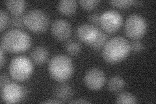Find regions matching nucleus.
Here are the masks:
<instances>
[{
    "label": "nucleus",
    "mask_w": 156,
    "mask_h": 104,
    "mask_svg": "<svg viewBox=\"0 0 156 104\" xmlns=\"http://www.w3.org/2000/svg\"><path fill=\"white\" fill-rule=\"evenodd\" d=\"M130 50L129 42L124 37L117 36L106 42L103 48L102 56L107 63H117L128 57Z\"/></svg>",
    "instance_id": "f257e3e1"
},
{
    "label": "nucleus",
    "mask_w": 156,
    "mask_h": 104,
    "mask_svg": "<svg viewBox=\"0 0 156 104\" xmlns=\"http://www.w3.org/2000/svg\"><path fill=\"white\" fill-rule=\"evenodd\" d=\"M31 39L29 34L19 29H13L5 33L2 38V48L9 52L17 53L30 48Z\"/></svg>",
    "instance_id": "f03ea898"
},
{
    "label": "nucleus",
    "mask_w": 156,
    "mask_h": 104,
    "mask_svg": "<svg viewBox=\"0 0 156 104\" xmlns=\"http://www.w3.org/2000/svg\"><path fill=\"white\" fill-rule=\"evenodd\" d=\"M49 72L57 81L64 82L69 80L74 72V65L70 57L62 54L53 56L49 63Z\"/></svg>",
    "instance_id": "7ed1b4c3"
},
{
    "label": "nucleus",
    "mask_w": 156,
    "mask_h": 104,
    "mask_svg": "<svg viewBox=\"0 0 156 104\" xmlns=\"http://www.w3.org/2000/svg\"><path fill=\"white\" fill-rule=\"evenodd\" d=\"M33 70L30 59L26 56L14 57L9 64V73L11 77L18 81H25L31 76Z\"/></svg>",
    "instance_id": "20e7f679"
},
{
    "label": "nucleus",
    "mask_w": 156,
    "mask_h": 104,
    "mask_svg": "<svg viewBox=\"0 0 156 104\" xmlns=\"http://www.w3.org/2000/svg\"><path fill=\"white\" fill-rule=\"evenodd\" d=\"M23 23L29 30L34 33H42L48 28L49 18L41 9H32L23 16Z\"/></svg>",
    "instance_id": "39448f33"
},
{
    "label": "nucleus",
    "mask_w": 156,
    "mask_h": 104,
    "mask_svg": "<svg viewBox=\"0 0 156 104\" xmlns=\"http://www.w3.org/2000/svg\"><path fill=\"white\" fill-rule=\"evenodd\" d=\"M147 23L146 20L139 14H133L127 18L125 23V31L127 36L131 39L142 38L146 31Z\"/></svg>",
    "instance_id": "423d86ee"
},
{
    "label": "nucleus",
    "mask_w": 156,
    "mask_h": 104,
    "mask_svg": "<svg viewBox=\"0 0 156 104\" xmlns=\"http://www.w3.org/2000/svg\"><path fill=\"white\" fill-rule=\"evenodd\" d=\"M100 24L104 30L107 33H113L120 28L122 24V17L119 12L108 10L100 15Z\"/></svg>",
    "instance_id": "0eeeda50"
},
{
    "label": "nucleus",
    "mask_w": 156,
    "mask_h": 104,
    "mask_svg": "<svg viewBox=\"0 0 156 104\" xmlns=\"http://www.w3.org/2000/svg\"><path fill=\"white\" fill-rule=\"evenodd\" d=\"M26 88L16 83H9L2 88V98L7 103H18L26 95Z\"/></svg>",
    "instance_id": "6e6552de"
},
{
    "label": "nucleus",
    "mask_w": 156,
    "mask_h": 104,
    "mask_svg": "<svg viewBox=\"0 0 156 104\" xmlns=\"http://www.w3.org/2000/svg\"><path fill=\"white\" fill-rule=\"evenodd\" d=\"M84 81L87 87L90 90L98 91L105 84V74L99 68H91L86 73Z\"/></svg>",
    "instance_id": "1a4fd4ad"
},
{
    "label": "nucleus",
    "mask_w": 156,
    "mask_h": 104,
    "mask_svg": "<svg viewBox=\"0 0 156 104\" xmlns=\"http://www.w3.org/2000/svg\"><path fill=\"white\" fill-rule=\"evenodd\" d=\"M51 33L58 41H65L69 38L72 32L70 23L64 19H57L51 25Z\"/></svg>",
    "instance_id": "9d476101"
},
{
    "label": "nucleus",
    "mask_w": 156,
    "mask_h": 104,
    "mask_svg": "<svg viewBox=\"0 0 156 104\" xmlns=\"http://www.w3.org/2000/svg\"><path fill=\"white\" fill-rule=\"evenodd\" d=\"M100 31V29L94 25L85 23L80 25L77 28L76 36L80 41L89 45L94 41Z\"/></svg>",
    "instance_id": "9b49d317"
},
{
    "label": "nucleus",
    "mask_w": 156,
    "mask_h": 104,
    "mask_svg": "<svg viewBox=\"0 0 156 104\" xmlns=\"http://www.w3.org/2000/svg\"><path fill=\"white\" fill-rule=\"evenodd\" d=\"M53 95L57 100L62 102L68 100L73 96L72 88L66 84H61L55 87L53 90Z\"/></svg>",
    "instance_id": "f8f14e48"
},
{
    "label": "nucleus",
    "mask_w": 156,
    "mask_h": 104,
    "mask_svg": "<svg viewBox=\"0 0 156 104\" xmlns=\"http://www.w3.org/2000/svg\"><path fill=\"white\" fill-rule=\"evenodd\" d=\"M32 60L37 64L44 63L48 57V51L43 46H37L33 49L31 53Z\"/></svg>",
    "instance_id": "ddd939ff"
},
{
    "label": "nucleus",
    "mask_w": 156,
    "mask_h": 104,
    "mask_svg": "<svg viewBox=\"0 0 156 104\" xmlns=\"http://www.w3.org/2000/svg\"><path fill=\"white\" fill-rule=\"evenodd\" d=\"M77 3L74 0H64L58 4V9L59 12L65 15H71L76 10Z\"/></svg>",
    "instance_id": "4468645a"
},
{
    "label": "nucleus",
    "mask_w": 156,
    "mask_h": 104,
    "mask_svg": "<svg viewBox=\"0 0 156 104\" xmlns=\"http://www.w3.org/2000/svg\"><path fill=\"white\" fill-rule=\"evenodd\" d=\"M6 6L10 13L14 16H20L23 13L26 7V2L22 0L19 1H11L6 2Z\"/></svg>",
    "instance_id": "2eb2a0df"
},
{
    "label": "nucleus",
    "mask_w": 156,
    "mask_h": 104,
    "mask_svg": "<svg viewBox=\"0 0 156 104\" xmlns=\"http://www.w3.org/2000/svg\"><path fill=\"white\" fill-rule=\"evenodd\" d=\"M125 85V82L120 76H113L108 81V88L111 92H117L121 91Z\"/></svg>",
    "instance_id": "dca6fc26"
},
{
    "label": "nucleus",
    "mask_w": 156,
    "mask_h": 104,
    "mask_svg": "<svg viewBox=\"0 0 156 104\" xmlns=\"http://www.w3.org/2000/svg\"><path fill=\"white\" fill-rule=\"evenodd\" d=\"M107 34L100 31L98 34L94 41L89 44V46L94 49H100L101 48H104L105 44L107 42Z\"/></svg>",
    "instance_id": "f3484780"
},
{
    "label": "nucleus",
    "mask_w": 156,
    "mask_h": 104,
    "mask_svg": "<svg viewBox=\"0 0 156 104\" xmlns=\"http://www.w3.org/2000/svg\"><path fill=\"white\" fill-rule=\"evenodd\" d=\"M116 102L117 103H136V99L131 93L124 92L117 96Z\"/></svg>",
    "instance_id": "a211bd4d"
},
{
    "label": "nucleus",
    "mask_w": 156,
    "mask_h": 104,
    "mask_svg": "<svg viewBox=\"0 0 156 104\" xmlns=\"http://www.w3.org/2000/svg\"><path fill=\"white\" fill-rule=\"evenodd\" d=\"M66 51L71 56H76L81 51L80 44L75 41H69L65 44Z\"/></svg>",
    "instance_id": "6ab92c4d"
},
{
    "label": "nucleus",
    "mask_w": 156,
    "mask_h": 104,
    "mask_svg": "<svg viewBox=\"0 0 156 104\" xmlns=\"http://www.w3.org/2000/svg\"><path fill=\"white\" fill-rule=\"evenodd\" d=\"M100 3L99 1H96V0H89V1H80V5L85 10H92L94 9L98 3Z\"/></svg>",
    "instance_id": "aec40b11"
},
{
    "label": "nucleus",
    "mask_w": 156,
    "mask_h": 104,
    "mask_svg": "<svg viewBox=\"0 0 156 104\" xmlns=\"http://www.w3.org/2000/svg\"><path fill=\"white\" fill-rule=\"evenodd\" d=\"M110 3L113 6L119 8H126L133 4V1L130 0H122V1H111Z\"/></svg>",
    "instance_id": "412c9836"
},
{
    "label": "nucleus",
    "mask_w": 156,
    "mask_h": 104,
    "mask_svg": "<svg viewBox=\"0 0 156 104\" xmlns=\"http://www.w3.org/2000/svg\"><path fill=\"white\" fill-rule=\"evenodd\" d=\"M11 24L13 27L16 28H22L25 26L23 23V16L22 17L20 16H14L11 20Z\"/></svg>",
    "instance_id": "4be33fe9"
},
{
    "label": "nucleus",
    "mask_w": 156,
    "mask_h": 104,
    "mask_svg": "<svg viewBox=\"0 0 156 104\" xmlns=\"http://www.w3.org/2000/svg\"><path fill=\"white\" fill-rule=\"evenodd\" d=\"M0 18H1V25H0V28H1V31H3L5 28H6L9 23L8 15L3 10H1V11H0Z\"/></svg>",
    "instance_id": "5701e85b"
},
{
    "label": "nucleus",
    "mask_w": 156,
    "mask_h": 104,
    "mask_svg": "<svg viewBox=\"0 0 156 104\" xmlns=\"http://www.w3.org/2000/svg\"><path fill=\"white\" fill-rule=\"evenodd\" d=\"M130 49L134 52H140L143 50V44L139 41H133L130 44Z\"/></svg>",
    "instance_id": "b1692460"
},
{
    "label": "nucleus",
    "mask_w": 156,
    "mask_h": 104,
    "mask_svg": "<svg viewBox=\"0 0 156 104\" xmlns=\"http://www.w3.org/2000/svg\"><path fill=\"white\" fill-rule=\"evenodd\" d=\"M100 16L98 13H92L89 17V21L94 25L100 24Z\"/></svg>",
    "instance_id": "393cba45"
},
{
    "label": "nucleus",
    "mask_w": 156,
    "mask_h": 104,
    "mask_svg": "<svg viewBox=\"0 0 156 104\" xmlns=\"http://www.w3.org/2000/svg\"><path fill=\"white\" fill-rule=\"evenodd\" d=\"M9 82V79L6 74H2L1 76V87L3 88L5 85H6Z\"/></svg>",
    "instance_id": "a878e982"
},
{
    "label": "nucleus",
    "mask_w": 156,
    "mask_h": 104,
    "mask_svg": "<svg viewBox=\"0 0 156 104\" xmlns=\"http://www.w3.org/2000/svg\"><path fill=\"white\" fill-rule=\"evenodd\" d=\"M70 103H90L89 101L86 100L85 99H78V100L70 102Z\"/></svg>",
    "instance_id": "bb28decb"
},
{
    "label": "nucleus",
    "mask_w": 156,
    "mask_h": 104,
    "mask_svg": "<svg viewBox=\"0 0 156 104\" xmlns=\"http://www.w3.org/2000/svg\"><path fill=\"white\" fill-rule=\"evenodd\" d=\"M3 50H4V49H3V48L1 47V67L3 66L4 61H5V57H4Z\"/></svg>",
    "instance_id": "cd10ccee"
},
{
    "label": "nucleus",
    "mask_w": 156,
    "mask_h": 104,
    "mask_svg": "<svg viewBox=\"0 0 156 104\" xmlns=\"http://www.w3.org/2000/svg\"><path fill=\"white\" fill-rule=\"evenodd\" d=\"M44 103H62V102L58 100H47L42 102Z\"/></svg>",
    "instance_id": "c85d7f7f"
}]
</instances>
